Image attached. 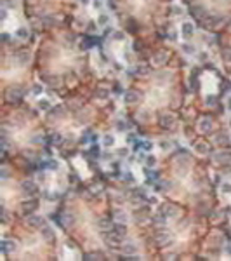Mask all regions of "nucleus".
<instances>
[{
    "label": "nucleus",
    "instance_id": "nucleus-1",
    "mask_svg": "<svg viewBox=\"0 0 231 261\" xmlns=\"http://www.w3.org/2000/svg\"><path fill=\"white\" fill-rule=\"evenodd\" d=\"M193 31H195V28H193V25H191V23H184V25H182V28H181V33H182L186 38H190V37L193 35Z\"/></svg>",
    "mask_w": 231,
    "mask_h": 261
},
{
    "label": "nucleus",
    "instance_id": "nucleus-2",
    "mask_svg": "<svg viewBox=\"0 0 231 261\" xmlns=\"http://www.w3.org/2000/svg\"><path fill=\"white\" fill-rule=\"evenodd\" d=\"M103 143H104V146H111V145H115V138L111 134H106L104 139H103Z\"/></svg>",
    "mask_w": 231,
    "mask_h": 261
},
{
    "label": "nucleus",
    "instance_id": "nucleus-3",
    "mask_svg": "<svg viewBox=\"0 0 231 261\" xmlns=\"http://www.w3.org/2000/svg\"><path fill=\"white\" fill-rule=\"evenodd\" d=\"M38 108H42V110H47V108H51V103L47 99H40L38 101Z\"/></svg>",
    "mask_w": 231,
    "mask_h": 261
},
{
    "label": "nucleus",
    "instance_id": "nucleus-4",
    "mask_svg": "<svg viewBox=\"0 0 231 261\" xmlns=\"http://www.w3.org/2000/svg\"><path fill=\"white\" fill-rule=\"evenodd\" d=\"M16 35L21 37V38H26V37H28V30H26V28H19V30L16 31Z\"/></svg>",
    "mask_w": 231,
    "mask_h": 261
},
{
    "label": "nucleus",
    "instance_id": "nucleus-5",
    "mask_svg": "<svg viewBox=\"0 0 231 261\" xmlns=\"http://www.w3.org/2000/svg\"><path fill=\"white\" fill-rule=\"evenodd\" d=\"M125 101H127V103H134L136 101V94L134 92H127V94H125Z\"/></svg>",
    "mask_w": 231,
    "mask_h": 261
},
{
    "label": "nucleus",
    "instance_id": "nucleus-6",
    "mask_svg": "<svg viewBox=\"0 0 231 261\" xmlns=\"http://www.w3.org/2000/svg\"><path fill=\"white\" fill-rule=\"evenodd\" d=\"M97 23H99V25H106V23H108V16H106V14H101L99 19H97Z\"/></svg>",
    "mask_w": 231,
    "mask_h": 261
},
{
    "label": "nucleus",
    "instance_id": "nucleus-7",
    "mask_svg": "<svg viewBox=\"0 0 231 261\" xmlns=\"http://www.w3.org/2000/svg\"><path fill=\"white\" fill-rule=\"evenodd\" d=\"M155 162H156V159L153 155H146V164L148 165H155Z\"/></svg>",
    "mask_w": 231,
    "mask_h": 261
},
{
    "label": "nucleus",
    "instance_id": "nucleus-8",
    "mask_svg": "<svg viewBox=\"0 0 231 261\" xmlns=\"http://www.w3.org/2000/svg\"><path fill=\"white\" fill-rule=\"evenodd\" d=\"M116 153H118V157H127V148H120Z\"/></svg>",
    "mask_w": 231,
    "mask_h": 261
},
{
    "label": "nucleus",
    "instance_id": "nucleus-9",
    "mask_svg": "<svg viewBox=\"0 0 231 261\" xmlns=\"http://www.w3.org/2000/svg\"><path fill=\"white\" fill-rule=\"evenodd\" d=\"M33 91H35V94H42V92H44V87H42V85H35Z\"/></svg>",
    "mask_w": 231,
    "mask_h": 261
},
{
    "label": "nucleus",
    "instance_id": "nucleus-10",
    "mask_svg": "<svg viewBox=\"0 0 231 261\" xmlns=\"http://www.w3.org/2000/svg\"><path fill=\"white\" fill-rule=\"evenodd\" d=\"M92 5H94L96 9H101V7H103V0H94Z\"/></svg>",
    "mask_w": 231,
    "mask_h": 261
},
{
    "label": "nucleus",
    "instance_id": "nucleus-11",
    "mask_svg": "<svg viewBox=\"0 0 231 261\" xmlns=\"http://www.w3.org/2000/svg\"><path fill=\"white\" fill-rule=\"evenodd\" d=\"M182 49H184L186 52H193V51H195V49H193L191 46H188V43H182Z\"/></svg>",
    "mask_w": 231,
    "mask_h": 261
},
{
    "label": "nucleus",
    "instance_id": "nucleus-12",
    "mask_svg": "<svg viewBox=\"0 0 231 261\" xmlns=\"http://www.w3.org/2000/svg\"><path fill=\"white\" fill-rule=\"evenodd\" d=\"M91 153H92L94 157H99V148H97V146H92V150H91Z\"/></svg>",
    "mask_w": 231,
    "mask_h": 261
},
{
    "label": "nucleus",
    "instance_id": "nucleus-13",
    "mask_svg": "<svg viewBox=\"0 0 231 261\" xmlns=\"http://www.w3.org/2000/svg\"><path fill=\"white\" fill-rule=\"evenodd\" d=\"M222 191H226V193H231V185H222Z\"/></svg>",
    "mask_w": 231,
    "mask_h": 261
},
{
    "label": "nucleus",
    "instance_id": "nucleus-14",
    "mask_svg": "<svg viewBox=\"0 0 231 261\" xmlns=\"http://www.w3.org/2000/svg\"><path fill=\"white\" fill-rule=\"evenodd\" d=\"M196 150H198V151H202V153H203V151H205L207 148H205V145H196Z\"/></svg>",
    "mask_w": 231,
    "mask_h": 261
},
{
    "label": "nucleus",
    "instance_id": "nucleus-15",
    "mask_svg": "<svg viewBox=\"0 0 231 261\" xmlns=\"http://www.w3.org/2000/svg\"><path fill=\"white\" fill-rule=\"evenodd\" d=\"M127 141H129V143H134V141H136V136H134V134H129V136H127Z\"/></svg>",
    "mask_w": 231,
    "mask_h": 261
},
{
    "label": "nucleus",
    "instance_id": "nucleus-16",
    "mask_svg": "<svg viewBox=\"0 0 231 261\" xmlns=\"http://www.w3.org/2000/svg\"><path fill=\"white\" fill-rule=\"evenodd\" d=\"M125 249H127V251H125V252H134V251H136V247H134V246H127V247H125Z\"/></svg>",
    "mask_w": 231,
    "mask_h": 261
},
{
    "label": "nucleus",
    "instance_id": "nucleus-17",
    "mask_svg": "<svg viewBox=\"0 0 231 261\" xmlns=\"http://www.w3.org/2000/svg\"><path fill=\"white\" fill-rule=\"evenodd\" d=\"M115 38H118V40H120V38H123V33H120V31H116V33H115Z\"/></svg>",
    "mask_w": 231,
    "mask_h": 261
},
{
    "label": "nucleus",
    "instance_id": "nucleus-18",
    "mask_svg": "<svg viewBox=\"0 0 231 261\" xmlns=\"http://www.w3.org/2000/svg\"><path fill=\"white\" fill-rule=\"evenodd\" d=\"M228 106H229V110H231V99H229V103H228Z\"/></svg>",
    "mask_w": 231,
    "mask_h": 261
},
{
    "label": "nucleus",
    "instance_id": "nucleus-19",
    "mask_svg": "<svg viewBox=\"0 0 231 261\" xmlns=\"http://www.w3.org/2000/svg\"><path fill=\"white\" fill-rule=\"evenodd\" d=\"M229 124H231V120H229Z\"/></svg>",
    "mask_w": 231,
    "mask_h": 261
}]
</instances>
